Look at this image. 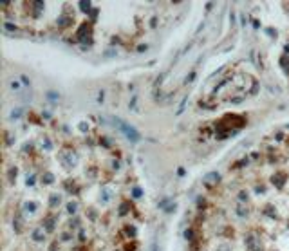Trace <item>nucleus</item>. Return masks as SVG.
Segmentation results:
<instances>
[{
  "mask_svg": "<svg viewBox=\"0 0 289 251\" xmlns=\"http://www.w3.org/2000/svg\"><path fill=\"white\" fill-rule=\"evenodd\" d=\"M112 121L116 123V125H119L118 128H119V130L123 132L125 136L128 137V139H132V141H139V134H137V132H136V130H134V128H132L130 125L123 123V121H121V119H118V117H116V119H112Z\"/></svg>",
  "mask_w": 289,
  "mask_h": 251,
  "instance_id": "f257e3e1",
  "label": "nucleus"
},
{
  "mask_svg": "<svg viewBox=\"0 0 289 251\" xmlns=\"http://www.w3.org/2000/svg\"><path fill=\"white\" fill-rule=\"evenodd\" d=\"M202 179H204V183H206V184H210V186H211V184H215L217 181H219V174H217V172H211V174H206Z\"/></svg>",
  "mask_w": 289,
  "mask_h": 251,
  "instance_id": "f03ea898",
  "label": "nucleus"
},
{
  "mask_svg": "<svg viewBox=\"0 0 289 251\" xmlns=\"http://www.w3.org/2000/svg\"><path fill=\"white\" fill-rule=\"evenodd\" d=\"M33 239L36 242H43V230H42V228H36V230L33 231Z\"/></svg>",
  "mask_w": 289,
  "mask_h": 251,
  "instance_id": "7ed1b4c3",
  "label": "nucleus"
},
{
  "mask_svg": "<svg viewBox=\"0 0 289 251\" xmlns=\"http://www.w3.org/2000/svg\"><path fill=\"white\" fill-rule=\"evenodd\" d=\"M43 181H45V183H52V181H54V177H52L51 174H45V175H43Z\"/></svg>",
  "mask_w": 289,
  "mask_h": 251,
  "instance_id": "20e7f679",
  "label": "nucleus"
},
{
  "mask_svg": "<svg viewBox=\"0 0 289 251\" xmlns=\"http://www.w3.org/2000/svg\"><path fill=\"white\" fill-rule=\"evenodd\" d=\"M58 202H60V197H58V195H52L51 197V204L54 206V204H58Z\"/></svg>",
  "mask_w": 289,
  "mask_h": 251,
  "instance_id": "39448f33",
  "label": "nucleus"
},
{
  "mask_svg": "<svg viewBox=\"0 0 289 251\" xmlns=\"http://www.w3.org/2000/svg\"><path fill=\"white\" fill-rule=\"evenodd\" d=\"M25 209H29V211H34V209H36V206H34V204H25Z\"/></svg>",
  "mask_w": 289,
  "mask_h": 251,
  "instance_id": "423d86ee",
  "label": "nucleus"
},
{
  "mask_svg": "<svg viewBox=\"0 0 289 251\" xmlns=\"http://www.w3.org/2000/svg\"><path fill=\"white\" fill-rule=\"evenodd\" d=\"M67 208H69V211H71V213H74V211H76V204H72V202H71Z\"/></svg>",
  "mask_w": 289,
  "mask_h": 251,
  "instance_id": "0eeeda50",
  "label": "nucleus"
},
{
  "mask_svg": "<svg viewBox=\"0 0 289 251\" xmlns=\"http://www.w3.org/2000/svg\"><path fill=\"white\" fill-rule=\"evenodd\" d=\"M134 195H136V197H139V195H141V190L136 188V190H134Z\"/></svg>",
  "mask_w": 289,
  "mask_h": 251,
  "instance_id": "6e6552de",
  "label": "nucleus"
}]
</instances>
